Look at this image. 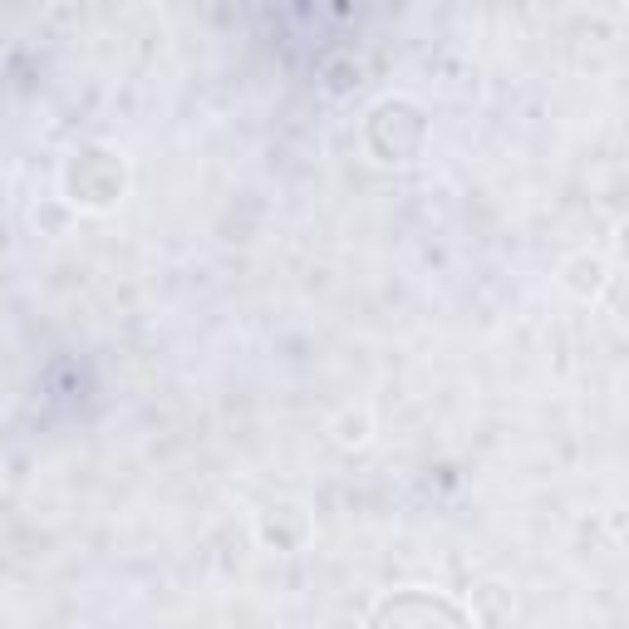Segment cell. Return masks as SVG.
<instances>
[{
    "label": "cell",
    "instance_id": "obj_1",
    "mask_svg": "<svg viewBox=\"0 0 629 629\" xmlns=\"http://www.w3.org/2000/svg\"><path fill=\"white\" fill-rule=\"evenodd\" d=\"M408 615H418V620H462V610L458 605H418V610H408L403 600H389V605H379L374 610V620H408Z\"/></svg>",
    "mask_w": 629,
    "mask_h": 629
}]
</instances>
